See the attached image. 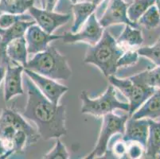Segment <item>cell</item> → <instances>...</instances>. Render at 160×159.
Masks as SVG:
<instances>
[{
	"instance_id": "cell-1",
	"label": "cell",
	"mask_w": 160,
	"mask_h": 159,
	"mask_svg": "<svg viewBox=\"0 0 160 159\" xmlns=\"http://www.w3.org/2000/svg\"><path fill=\"white\" fill-rule=\"evenodd\" d=\"M27 91V101L22 116L37 126L42 139L60 138L66 135V108L64 105L49 101L34 83L26 75L24 81Z\"/></svg>"
},
{
	"instance_id": "cell-2",
	"label": "cell",
	"mask_w": 160,
	"mask_h": 159,
	"mask_svg": "<svg viewBox=\"0 0 160 159\" xmlns=\"http://www.w3.org/2000/svg\"><path fill=\"white\" fill-rule=\"evenodd\" d=\"M124 49L108 30H104L100 40L94 46H88L84 62L97 66L108 78L115 75L118 69L117 61Z\"/></svg>"
},
{
	"instance_id": "cell-3",
	"label": "cell",
	"mask_w": 160,
	"mask_h": 159,
	"mask_svg": "<svg viewBox=\"0 0 160 159\" xmlns=\"http://www.w3.org/2000/svg\"><path fill=\"white\" fill-rule=\"evenodd\" d=\"M25 68L55 81H67L72 76V69L66 57L51 46L34 55L27 61Z\"/></svg>"
},
{
	"instance_id": "cell-4",
	"label": "cell",
	"mask_w": 160,
	"mask_h": 159,
	"mask_svg": "<svg viewBox=\"0 0 160 159\" xmlns=\"http://www.w3.org/2000/svg\"><path fill=\"white\" fill-rule=\"evenodd\" d=\"M81 100V113L101 118L115 110L120 109L129 112V103L121 102L116 97V92L112 84L107 87L104 94L97 98H91L86 91H82L80 94Z\"/></svg>"
},
{
	"instance_id": "cell-5",
	"label": "cell",
	"mask_w": 160,
	"mask_h": 159,
	"mask_svg": "<svg viewBox=\"0 0 160 159\" xmlns=\"http://www.w3.org/2000/svg\"><path fill=\"white\" fill-rule=\"evenodd\" d=\"M108 80L109 84L115 88H117L128 100L130 107L129 116L137 111L156 90L155 87H150L134 80L132 77L120 79L112 75L108 77Z\"/></svg>"
},
{
	"instance_id": "cell-6",
	"label": "cell",
	"mask_w": 160,
	"mask_h": 159,
	"mask_svg": "<svg viewBox=\"0 0 160 159\" xmlns=\"http://www.w3.org/2000/svg\"><path fill=\"white\" fill-rule=\"evenodd\" d=\"M19 130L27 135V147L36 144L40 135L36 129L26 121L22 115L11 108H4L0 115V139L11 141Z\"/></svg>"
},
{
	"instance_id": "cell-7",
	"label": "cell",
	"mask_w": 160,
	"mask_h": 159,
	"mask_svg": "<svg viewBox=\"0 0 160 159\" xmlns=\"http://www.w3.org/2000/svg\"><path fill=\"white\" fill-rule=\"evenodd\" d=\"M128 117V114L124 116H118L113 112L107 114L101 117L102 124L100 127L97 143L92 151L85 158L93 159L104 156L108 152V144L111 138L117 134L121 135H123L125 130V122Z\"/></svg>"
},
{
	"instance_id": "cell-8",
	"label": "cell",
	"mask_w": 160,
	"mask_h": 159,
	"mask_svg": "<svg viewBox=\"0 0 160 159\" xmlns=\"http://www.w3.org/2000/svg\"><path fill=\"white\" fill-rule=\"evenodd\" d=\"M104 31V28L100 24L94 12L77 33L65 32L62 34V39L65 44L85 43L88 46H94L100 40Z\"/></svg>"
},
{
	"instance_id": "cell-9",
	"label": "cell",
	"mask_w": 160,
	"mask_h": 159,
	"mask_svg": "<svg viewBox=\"0 0 160 159\" xmlns=\"http://www.w3.org/2000/svg\"><path fill=\"white\" fill-rule=\"evenodd\" d=\"M24 72L34 83L43 96L55 104H59L62 96L69 91V87L67 86L59 84L53 79L40 75L27 68H24Z\"/></svg>"
},
{
	"instance_id": "cell-10",
	"label": "cell",
	"mask_w": 160,
	"mask_h": 159,
	"mask_svg": "<svg viewBox=\"0 0 160 159\" xmlns=\"http://www.w3.org/2000/svg\"><path fill=\"white\" fill-rule=\"evenodd\" d=\"M35 23L46 33L52 34L60 26L66 24L70 19V14H60L39 9L32 6L28 10Z\"/></svg>"
},
{
	"instance_id": "cell-11",
	"label": "cell",
	"mask_w": 160,
	"mask_h": 159,
	"mask_svg": "<svg viewBox=\"0 0 160 159\" xmlns=\"http://www.w3.org/2000/svg\"><path fill=\"white\" fill-rule=\"evenodd\" d=\"M128 6L129 4L126 3L123 0H110L104 14L99 20L100 24L104 28L117 24L128 25L134 28H139L137 22H133L128 17Z\"/></svg>"
},
{
	"instance_id": "cell-12",
	"label": "cell",
	"mask_w": 160,
	"mask_h": 159,
	"mask_svg": "<svg viewBox=\"0 0 160 159\" xmlns=\"http://www.w3.org/2000/svg\"><path fill=\"white\" fill-rule=\"evenodd\" d=\"M24 37L27 42L28 54L35 55L46 50L51 42L62 39V35L49 34L35 23L27 29Z\"/></svg>"
},
{
	"instance_id": "cell-13",
	"label": "cell",
	"mask_w": 160,
	"mask_h": 159,
	"mask_svg": "<svg viewBox=\"0 0 160 159\" xmlns=\"http://www.w3.org/2000/svg\"><path fill=\"white\" fill-rule=\"evenodd\" d=\"M24 67L16 65L12 66L9 61L7 62L6 73L4 77V100L8 102L16 96L23 95L22 72Z\"/></svg>"
},
{
	"instance_id": "cell-14",
	"label": "cell",
	"mask_w": 160,
	"mask_h": 159,
	"mask_svg": "<svg viewBox=\"0 0 160 159\" xmlns=\"http://www.w3.org/2000/svg\"><path fill=\"white\" fill-rule=\"evenodd\" d=\"M149 124L148 119H133L129 116L125 122L124 133L122 139L126 142H136L146 147Z\"/></svg>"
},
{
	"instance_id": "cell-15",
	"label": "cell",
	"mask_w": 160,
	"mask_h": 159,
	"mask_svg": "<svg viewBox=\"0 0 160 159\" xmlns=\"http://www.w3.org/2000/svg\"><path fill=\"white\" fill-rule=\"evenodd\" d=\"M35 24V21L19 22L9 28L0 27V61H5L7 63L9 59L6 56V47L9 42L18 37H23L27 29L31 25Z\"/></svg>"
},
{
	"instance_id": "cell-16",
	"label": "cell",
	"mask_w": 160,
	"mask_h": 159,
	"mask_svg": "<svg viewBox=\"0 0 160 159\" xmlns=\"http://www.w3.org/2000/svg\"><path fill=\"white\" fill-rule=\"evenodd\" d=\"M130 117L133 119H148L160 118V89L158 88L155 90V92Z\"/></svg>"
},
{
	"instance_id": "cell-17",
	"label": "cell",
	"mask_w": 160,
	"mask_h": 159,
	"mask_svg": "<svg viewBox=\"0 0 160 159\" xmlns=\"http://www.w3.org/2000/svg\"><path fill=\"white\" fill-rule=\"evenodd\" d=\"M27 42L25 37H18L11 41L6 47V56L16 65H22L26 68L27 64Z\"/></svg>"
},
{
	"instance_id": "cell-18",
	"label": "cell",
	"mask_w": 160,
	"mask_h": 159,
	"mask_svg": "<svg viewBox=\"0 0 160 159\" xmlns=\"http://www.w3.org/2000/svg\"><path fill=\"white\" fill-rule=\"evenodd\" d=\"M97 7V5L88 1L72 4L71 9L73 13L74 22L71 26V33H77L88 20L89 16L95 12Z\"/></svg>"
},
{
	"instance_id": "cell-19",
	"label": "cell",
	"mask_w": 160,
	"mask_h": 159,
	"mask_svg": "<svg viewBox=\"0 0 160 159\" xmlns=\"http://www.w3.org/2000/svg\"><path fill=\"white\" fill-rule=\"evenodd\" d=\"M149 131L144 152L147 158H156L160 150V121L148 119Z\"/></svg>"
},
{
	"instance_id": "cell-20",
	"label": "cell",
	"mask_w": 160,
	"mask_h": 159,
	"mask_svg": "<svg viewBox=\"0 0 160 159\" xmlns=\"http://www.w3.org/2000/svg\"><path fill=\"white\" fill-rule=\"evenodd\" d=\"M116 42L120 46L125 44L131 47L140 46L143 42L142 31L139 28H134L128 25H125L124 29L116 39Z\"/></svg>"
},
{
	"instance_id": "cell-21",
	"label": "cell",
	"mask_w": 160,
	"mask_h": 159,
	"mask_svg": "<svg viewBox=\"0 0 160 159\" xmlns=\"http://www.w3.org/2000/svg\"><path fill=\"white\" fill-rule=\"evenodd\" d=\"M35 0H0V12L24 14L33 6Z\"/></svg>"
},
{
	"instance_id": "cell-22",
	"label": "cell",
	"mask_w": 160,
	"mask_h": 159,
	"mask_svg": "<svg viewBox=\"0 0 160 159\" xmlns=\"http://www.w3.org/2000/svg\"><path fill=\"white\" fill-rule=\"evenodd\" d=\"M132 77L142 84L160 89V66L148 68L137 75L132 76Z\"/></svg>"
},
{
	"instance_id": "cell-23",
	"label": "cell",
	"mask_w": 160,
	"mask_h": 159,
	"mask_svg": "<svg viewBox=\"0 0 160 159\" xmlns=\"http://www.w3.org/2000/svg\"><path fill=\"white\" fill-rule=\"evenodd\" d=\"M155 2L156 0H134L128 7V17L133 22H137L145 11L150 7L155 5Z\"/></svg>"
},
{
	"instance_id": "cell-24",
	"label": "cell",
	"mask_w": 160,
	"mask_h": 159,
	"mask_svg": "<svg viewBox=\"0 0 160 159\" xmlns=\"http://www.w3.org/2000/svg\"><path fill=\"white\" fill-rule=\"evenodd\" d=\"M139 26H143L148 30H151L159 25L160 14L155 5L151 6L145 11L137 21Z\"/></svg>"
},
{
	"instance_id": "cell-25",
	"label": "cell",
	"mask_w": 160,
	"mask_h": 159,
	"mask_svg": "<svg viewBox=\"0 0 160 159\" xmlns=\"http://www.w3.org/2000/svg\"><path fill=\"white\" fill-rule=\"evenodd\" d=\"M33 21V17L30 14H8L3 13L0 15V27L2 29L9 28L13 25L19 22Z\"/></svg>"
},
{
	"instance_id": "cell-26",
	"label": "cell",
	"mask_w": 160,
	"mask_h": 159,
	"mask_svg": "<svg viewBox=\"0 0 160 159\" xmlns=\"http://www.w3.org/2000/svg\"><path fill=\"white\" fill-rule=\"evenodd\" d=\"M70 157L69 151L66 147L62 143L60 138H56L55 146L51 151L44 154L42 158L46 159H69Z\"/></svg>"
},
{
	"instance_id": "cell-27",
	"label": "cell",
	"mask_w": 160,
	"mask_h": 159,
	"mask_svg": "<svg viewBox=\"0 0 160 159\" xmlns=\"http://www.w3.org/2000/svg\"><path fill=\"white\" fill-rule=\"evenodd\" d=\"M139 56L144 57L150 60L156 66H160V47L154 45L153 46H145L137 49Z\"/></svg>"
},
{
	"instance_id": "cell-28",
	"label": "cell",
	"mask_w": 160,
	"mask_h": 159,
	"mask_svg": "<svg viewBox=\"0 0 160 159\" xmlns=\"http://www.w3.org/2000/svg\"><path fill=\"white\" fill-rule=\"evenodd\" d=\"M139 55L136 50H128L123 52L122 56L117 61V67L119 68H127L136 65L139 61Z\"/></svg>"
},
{
	"instance_id": "cell-29",
	"label": "cell",
	"mask_w": 160,
	"mask_h": 159,
	"mask_svg": "<svg viewBox=\"0 0 160 159\" xmlns=\"http://www.w3.org/2000/svg\"><path fill=\"white\" fill-rule=\"evenodd\" d=\"M128 148L126 152V158L136 159L142 157L144 152V148L141 144L136 142H127Z\"/></svg>"
},
{
	"instance_id": "cell-30",
	"label": "cell",
	"mask_w": 160,
	"mask_h": 159,
	"mask_svg": "<svg viewBox=\"0 0 160 159\" xmlns=\"http://www.w3.org/2000/svg\"><path fill=\"white\" fill-rule=\"evenodd\" d=\"M128 143L123 139L116 141L115 143H113L112 148V152L113 156L119 158H123L126 157V152H127Z\"/></svg>"
},
{
	"instance_id": "cell-31",
	"label": "cell",
	"mask_w": 160,
	"mask_h": 159,
	"mask_svg": "<svg viewBox=\"0 0 160 159\" xmlns=\"http://www.w3.org/2000/svg\"><path fill=\"white\" fill-rule=\"evenodd\" d=\"M11 151L4 141L0 139V158H7L11 156Z\"/></svg>"
},
{
	"instance_id": "cell-32",
	"label": "cell",
	"mask_w": 160,
	"mask_h": 159,
	"mask_svg": "<svg viewBox=\"0 0 160 159\" xmlns=\"http://www.w3.org/2000/svg\"><path fill=\"white\" fill-rule=\"evenodd\" d=\"M59 1L60 0H45L44 3L42 6V8L46 11H53Z\"/></svg>"
},
{
	"instance_id": "cell-33",
	"label": "cell",
	"mask_w": 160,
	"mask_h": 159,
	"mask_svg": "<svg viewBox=\"0 0 160 159\" xmlns=\"http://www.w3.org/2000/svg\"><path fill=\"white\" fill-rule=\"evenodd\" d=\"M5 73H6L5 66H3V65H0V85H1L2 81L4 80Z\"/></svg>"
},
{
	"instance_id": "cell-34",
	"label": "cell",
	"mask_w": 160,
	"mask_h": 159,
	"mask_svg": "<svg viewBox=\"0 0 160 159\" xmlns=\"http://www.w3.org/2000/svg\"><path fill=\"white\" fill-rule=\"evenodd\" d=\"M86 1H88V2H92V3L95 4V5L98 6L99 4L101 3V2H102L103 1H104V0H86Z\"/></svg>"
},
{
	"instance_id": "cell-35",
	"label": "cell",
	"mask_w": 160,
	"mask_h": 159,
	"mask_svg": "<svg viewBox=\"0 0 160 159\" xmlns=\"http://www.w3.org/2000/svg\"><path fill=\"white\" fill-rule=\"evenodd\" d=\"M156 7L157 8H158V11H159V14H160V0H156Z\"/></svg>"
},
{
	"instance_id": "cell-36",
	"label": "cell",
	"mask_w": 160,
	"mask_h": 159,
	"mask_svg": "<svg viewBox=\"0 0 160 159\" xmlns=\"http://www.w3.org/2000/svg\"><path fill=\"white\" fill-rule=\"evenodd\" d=\"M155 46H159V47H160V37H159V39H158V41H157V42H156V43L155 44Z\"/></svg>"
},
{
	"instance_id": "cell-37",
	"label": "cell",
	"mask_w": 160,
	"mask_h": 159,
	"mask_svg": "<svg viewBox=\"0 0 160 159\" xmlns=\"http://www.w3.org/2000/svg\"><path fill=\"white\" fill-rule=\"evenodd\" d=\"M70 1L72 4H75V3H77V2H78V1H79V0H70Z\"/></svg>"
},
{
	"instance_id": "cell-38",
	"label": "cell",
	"mask_w": 160,
	"mask_h": 159,
	"mask_svg": "<svg viewBox=\"0 0 160 159\" xmlns=\"http://www.w3.org/2000/svg\"><path fill=\"white\" fill-rule=\"evenodd\" d=\"M38 1H39V2H40L41 5L42 6L43 5V3H44V2H45V0H38Z\"/></svg>"
},
{
	"instance_id": "cell-39",
	"label": "cell",
	"mask_w": 160,
	"mask_h": 159,
	"mask_svg": "<svg viewBox=\"0 0 160 159\" xmlns=\"http://www.w3.org/2000/svg\"><path fill=\"white\" fill-rule=\"evenodd\" d=\"M158 156H159V157H160V150L158 151Z\"/></svg>"
}]
</instances>
